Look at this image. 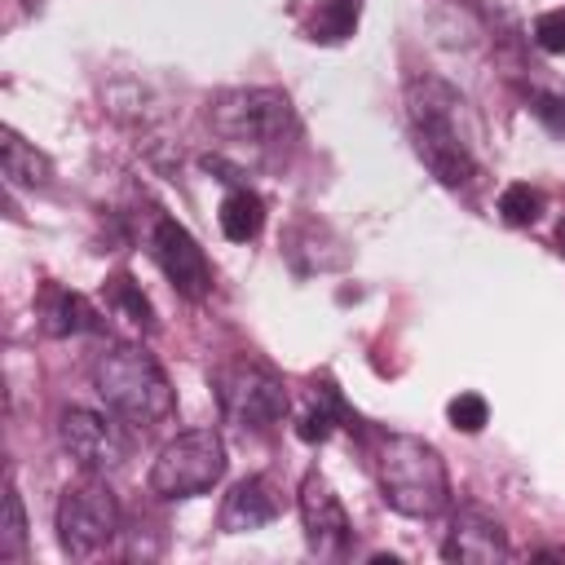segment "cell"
<instances>
[{"mask_svg": "<svg viewBox=\"0 0 565 565\" xmlns=\"http://www.w3.org/2000/svg\"><path fill=\"white\" fill-rule=\"evenodd\" d=\"M406 115H411L415 154L441 185L463 190L481 177V163L472 150L477 124L455 84H446L441 75H428V71L411 75L406 79Z\"/></svg>", "mask_w": 565, "mask_h": 565, "instance_id": "cell-1", "label": "cell"}, {"mask_svg": "<svg viewBox=\"0 0 565 565\" xmlns=\"http://www.w3.org/2000/svg\"><path fill=\"white\" fill-rule=\"evenodd\" d=\"M380 494L402 516H437L450 508V472L433 441L411 433H388L375 455Z\"/></svg>", "mask_w": 565, "mask_h": 565, "instance_id": "cell-2", "label": "cell"}, {"mask_svg": "<svg viewBox=\"0 0 565 565\" xmlns=\"http://www.w3.org/2000/svg\"><path fill=\"white\" fill-rule=\"evenodd\" d=\"M93 388L106 402V411H115L119 419H128L137 428H154L177 411L163 366L141 344H110L106 353H97Z\"/></svg>", "mask_w": 565, "mask_h": 565, "instance_id": "cell-3", "label": "cell"}, {"mask_svg": "<svg viewBox=\"0 0 565 565\" xmlns=\"http://www.w3.org/2000/svg\"><path fill=\"white\" fill-rule=\"evenodd\" d=\"M207 124L221 141L256 150H274L296 132L291 102L278 88H225L207 102Z\"/></svg>", "mask_w": 565, "mask_h": 565, "instance_id": "cell-4", "label": "cell"}, {"mask_svg": "<svg viewBox=\"0 0 565 565\" xmlns=\"http://www.w3.org/2000/svg\"><path fill=\"white\" fill-rule=\"evenodd\" d=\"M57 547L71 561H93L102 556L115 534H119V503L110 494V486L102 481V472H84L79 481H71L57 499Z\"/></svg>", "mask_w": 565, "mask_h": 565, "instance_id": "cell-5", "label": "cell"}, {"mask_svg": "<svg viewBox=\"0 0 565 565\" xmlns=\"http://www.w3.org/2000/svg\"><path fill=\"white\" fill-rule=\"evenodd\" d=\"M225 477V441L216 428H185L150 463V490L159 499H194Z\"/></svg>", "mask_w": 565, "mask_h": 565, "instance_id": "cell-6", "label": "cell"}, {"mask_svg": "<svg viewBox=\"0 0 565 565\" xmlns=\"http://www.w3.org/2000/svg\"><path fill=\"white\" fill-rule=\"evenodd\" d=\"M212 384H216L221 415L243 433L247 428L265 433L287 415V388L256 362H230L212 375Z\"/></svg>", "mask_w": 565, "mask_h": 565, "instance_id": "cell-7", "label": "cell"}, {"mask_svg": "<svg viewBox=\"0 0 565 565\" xmlns=\"http://www.w3.org/2000/svg\"><path fill=\"white\" fill-rule=\"evenodd\" d=\"M57 437L66 446V455L84 468V472H115L124 468L128 459V437L124 428L102 415V411H88V406H66L62 419H57Z\"/></svg>", "mask_w": 565, "mask_h": 565, "instance_id": "cell-8", "label": "cell"}, {"mask_svg": "<svg viewBox=\"0 0 565 565\" xmlns=\"http://www.w3.org/2000/svg\"><path fill=\"white\" fill-rule=\"evenodd\" d=\"M150 256L163 269V278L177 287V296L207 300V291H212V260L203 256L199 238L181 221L154 216V225H150Z\"/></svg>", "mask_w": 565, "mask_h": 565, "instance_id": "cell-9", "label": "cell"}, {"mask_svg": "<svg viewBox=\"0 0 565 565\" xmlns=\"http://www.w3.org/2000/svg\"><path fill=\"white\" fill-rule=\"evenodd\" d=\"M300 525H305V539H309V552L318 556H344L349 552V539H353V525H349V512L340 503V494L331 490V481L322 472H309L300 481Z\"/></svg>", "mask_w": 565, "mask_h": 565, "instance_id": "cell-10", "label": "cell"}, {"mask_svg": "<svg viewBox=\"0 0 565 565\" xmlns=\"http://www.w3.org/2000/svg\"><path fill=\"white\" fill-rule=\"evenodd\" d=\"M508 552L512 547H508L503 525L481 508H459L441 539V556L459 565H494V561H508Z\"/></svg>", "mask_w": 565, "mask_h": 565, "instance_id": "cell-11", "label": "cell"}, {"mask_svg": "<svg viewBox=\"0 0 565 565\" xmlns=\"http://www.w3.org/2000/svg\"><path fill=\"white\" fill-rule=\"evenodd\" d=\"M278 490H274V481L269 477H243L230 494H225V503H221V530L225 534H247V530H260V525H269L274 516H278Z\"/></svg>", "mask_w": 565, "mask_h": 565, "instance_id": "cell-12", "label": "cell"}, {"mask_svg": "<svg viewBox=\"0 0 565 565\" xmlns=\"http://www.w3.org/2000/svg\"><path fill=\"white\" fill-rule=\"evenodd\" d=\"M40 327H44V335L66 340V335L97 331V327H102V318H97V309H93L79 291L49 287V291H44V300H40Z\"/></svg>", "mask_w": 565, "mask_h": 565, "instance_id": "cell-13", "label": "cell"}, {"mask_svg": "<svg viewBox=\"0 0 565 565\" xmlns=\"http://www.w3.org/2000/svg\"><path fill=\"white\" fill-rule=\"evenodd\" d=\"M0 159H4V181L9 185H49V177H53V163L35 150V146H26L13 128H4L0 132Z\"/></svg>", "mask_w": 565, "mask_h": 565, "instance_id": "cell-14", "label": "cell"}, {"mask_svg": "<svg viewBox=\"0 0 565 565\" xmlns=\"http://www.w3.org/2000/svg\"><path fill=\"white\" fill-rule=\"evenodd\" d=\"M260 225H265V199L247 185H234L221 203V234L230 243H252L260 234Z\"/></svg>", "mask_w": 565, "mask_h": 565, "instance_id": "cell-15", "label": "cell"}, {"mask_svg": "<svg viewBox=\"0 0 565 565\" xmlns=\"http://www.w3.org/2000/svg\"><path fill=\"white\" fill-rule=\"evenodd\" d=\"M358 18H362V0H318L305 22V35L313 44H344L358 31Z\"/></svg>", "mask_w": 565, "mask_h": 565, "instance_id": "cell-16", "label": "cell"}, {"mask_svg": "<svg viewBox=\"0 0 565 565\" xmlns=\"http://www.w3.org/2000/svg\"><path fill=\"white\" fill-rule=\"evenodd\" d=\"M340 419H344L340 397H335L331 388H313V393H309V406L300 411L296 433H300V441H327V437L335 433Z\"/></svg>", "mask_w": 565, "mask_h": 565, "instance_id": "cell-17", "label": "cell"}, {"mask_svg": "<svg viewBox=\"0 0 565 565\" xmlns=\"http://www.w3.org/2000/svg\"><path fill=\"white\" fill-rule=\"evenodd\" d=\"M106 305H110V313H115V318H124V322H132V327H141V331H150V327H154L150 300L141 296V287H137L128 274H119V278H110V282H106Z\"/></svg>", "mask_w": 565, "mask_h": 565, "instance_id": "cell-18", "label": "cell"}, {"mask_svg": "<svg viewBox=\"0 0 565 565\" xmlns=\"http://www.w3.org/2000/svg\"><path fill=\"white\" fill-rule=\"evenodd\" d=\"M499 216L508 225H534L543 216V190L525 185V181H512L503 194H499Z\"/></svg>", "mask_w": 565, "mask_h": 565, "instance_id": "cell-19", "label": "cell"}, {"mask_svg": "<svg viewBox=\"0 0 565 565\" xmlns=\"http://www.w3.org/2000/svg\"><path fill=\"white\" fill-rule=\"evenodd\" d=\"M26 552V512H22V494L9 481L4 486V530H0V556L4 561H22Z\"/></svg>", "mask_w": 565, "mask_h": 565, "instance_id": "cell-20", "label": "cell"}, {"mask_svg": "<svg viewBox=\"0 0 565 565\" xmlns=\"http://www.w3.org/2000/svg\"><path fill=\"white\" fill-rule=\"evenodd\" d=\"M446 419H450L459 433H481L486 419H490V406H486L481 393H459V397L446 402Z\"/></svg>", "mask_w": 565, "mask_h": 565, "instance_id": "cell-21", "label": "cell"}, {"mask_svg": "<svg viewBox=\"0 0 565 565\" xmlns=\"http://www.w3.org/2000/svg\"><path fill=\"white\" fill-rule=\"evenodd\" d=\"M534 44L543 53H565V9H547L534 18Z\"/></svg>", "mask_w": 565, "mask_h": 565, "instance_id": "cell-22", "label": "cell"}, {"mask_svg": "<svg viewBox=\"0 0 565 565\" xmlns=\"http://www.w3.org/2000/svg\"><path fill=\"white\" fill-rule=\"evenodd\" d=\"M534 115L552 128V132H565V102L561 97H552V93H539L534 97Z\"/></svg>", "mask_w": 565, "mask_h": 565, "instance_id": "cell-23", "label": "cell"}, {"mask_svg": "<svg viewBox=\"0 0 565 565\" xmlns=\"http://www.w3.org/2000/svg\"><path fill=\"white\" fill-rule=\"evenodd\" d=\"M561 243H565V221H561Z\"/></svg>", "mask_w": 565, "mask_h": 565, "instance_id": "cell-24", "label": "cell"}]
</instances>
